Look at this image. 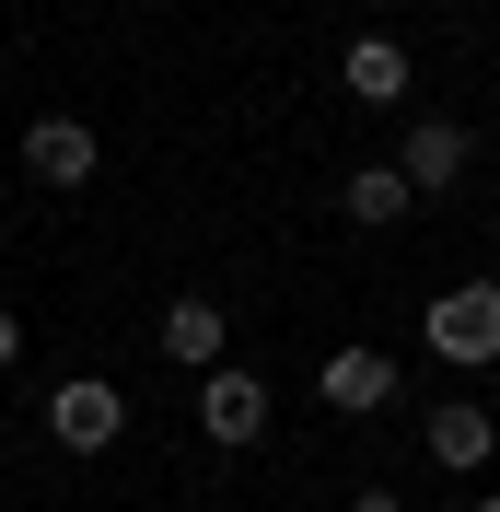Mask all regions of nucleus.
<instances>
[{"mask_svg":"<svg viewBox=\"0 0 500 512\" xmlns=\"http://www.w3.org/2000/svg\"><path fill=\"white\" fill-rule=\"evenodd\" d=\"M419 338H431V361H454V373H489L500 361V280H454L442 303H419Z\"/></svg>","mask_w":500,"mask_h":512,"instance_id":"nucleus-1","label":"nucleus"},{"mask_svg":"<svg viewBox=\"0 0 500 512\" xmlns=\"http://www.w3.org/2000/svg\"><path fill=\"white\" fill-rule=\"evenodd\" d=\"M117 431H128V396H117L105 373H70V384H47V443H59V454H105Z\"/></svg>","mask_w":500,"mask_h":512,"instance_id":"nucleus-2","label":"nucleus"},{"mask_svg":"<svg viewBox=\"0 0 500 512\" xmlns=\"http://www.w3.org/2000/svg\"><path fill=\"white\" fill-rule=\"evenodd\" d=\"M466 163H477V128H466V117H407V140H396V175H407L419 198L466 187Z\"/></svg>","mask_w":500,"mask_h":512,"instance_id":"nucleus-3","label":"nucleus"},{"mask_svg":"<svg viewBox=\"0 0 500 512\" xmlns=\"http://www.w3.org/2000/svg\"><path fill=\"white\" fill-rule=\"evenodd\" d=\"M198 431H210V443H256V431H268V384H256L245 361H210V373H198Z\"/></svg>","mask_w":500,"mask_h":512,"instance_id":"nucleus-4","label":"nucleus"},{"mask_svg":"<svg viewBox=\"0 0 500 512\" xmlns=\"http://www.w3.org/2000/svg\"><path fill=\"white\" fill-rule=\"evenodd\" d=\"M419 443H431V466H454V478H477L500 454V419L477 408V396H431V419H419Z\"/></svg>","mask_w":500,"mask_h":512,"instance_id":"nucleus-5","label":"nucleus"},{"mask_svg":"<svg viewBox=\"0 0 500 512\" xmlns=\"http://www.w3.org/2000/svg\"><path fill=\"white\" fill-rule=\"evenodd\" d=\"M24 175L35 187H94V117H35L24 128Z\"/></svg>","mask_w":500,"mask_h":512,"instance_id":"nucleus-6","label":"nucleus"},{"mask_svg":"<svg viewBox=\"0 0 500 512\" xmlns=\"http://www.w3.org/2000/svg\"><path fill=\"white\" fill-rule=\"evenodd\" d=\"M152 338H163V361H175V373H210V361L233 350V315H221L210 291H187V303H163Z\"/></svg>","mask_w":500,"mask_h":512,"instance_id":"nucleus-7","label":"nucleus"},{"mask_svg":"<svg viewBox=\"0 0 500 512\" xmlns=\"http://www.w3.org/2000/svg\"><path fill=\"white\" fill-rule=\"evenodd\" d=\"M326 408H349V419L396 408V361L384 350H326Z\"/></svg>","mask_w":500,"mask_h":512,"instance_id":"nucleus-8","label":"nucleus"},{"mask_svg":"<svg viewBox=\"0 0 500 512\" xmlns=\"http://www.w3.org/2000/svg\"><path fill=\"white\" fill-rule=\"evenodd\" d=\"M338 82H349L361 105H407V47H396V35H349Z\"/></svg>","mask_w":500,"mask_h":512,"instance_id":"nucleus-9","label":"nucleus"},{"mask_svg":"<svg viewBox=\"0 0 500 512\" xmlns=\"http://www.w3.org/2000/svg\"><path fill=\"white\" fill-rule=\"evenodd\" d=\"M338 210H349V222H407V210H419V187H407L396 163H361V175L338 187Z\"/></svg>","mask_w":500,"mask_h":512,"instance_id":"nucleus-10","label":"nucleus"},{"mask_svg":"<svg viewBox=\"0 0 500 512\" xmlns=\"http://www.w3.org/2000/svg\"><path fill=\"white\" fill-rule=\"evenodd\" d=\"M12 361H24V315H12V303H0V373H12Z\"/></svg>","mask_w":500,"mask_h":512,"instance_id":"nucleus-11","label":"nucleus"},{"mask_svg":"<svg viewBox=\"0 0 500 512\" xmlns=\"http://www.w3.org/2000/svg\"><path fill=\"white\" fill-rule=\"evenodd\" d=\"M349 512H407V501H396V489H361V501H349Z\"/></svg>","mask_w":500,"mask_h":512,"instance_id":"nucleus-12","label":"nucleus"},{"mask_svg":"<svg viewBox=\"0 0 500 512\" xmlns=\"http://www.w3.org/2000/svg\"><path fill=\"white\" fill-rule=\"evenodd\" d=\"M466 512H500V489H477V501H466Z\"/></svg>","mask_w":500,"mask_h":512,"instance_id":"nucleus-13","label":"nucleus"}]
</instances>
